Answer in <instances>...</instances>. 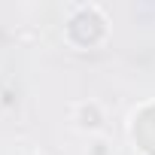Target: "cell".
<instances>
[{"label": "cell", "instance_id": "obj_1", "mask_svg": "<svg viewBox=\"0 0 155 155\" xmlns=\"http://www.w3.org/2000/svg\"><path fill=\"white\" fill-rule=\"evenodd\" d=\"M67 21H64V40L73 49H97L110 40V15L97 3H67L64 6Z\"/></svg>", "mask_w": 155, "mask_h": 155}, {"label": "cell", "instance_id": "obj_2", "mask_svg": "<svg viewBox=\"0 0 155 155\" xmlns=\"http://www.w3.org/2000/svg\"><path fill=\"white\" fill-rule=\"evenodd\" d=\"M70 122H73V128L79 134L94 137V134H104V128H107V110L94 97L76 101V104H70Z\"/></svg>", "mask_w": 155, "mask_h": 155}, {"label": "cell", "instance_id": "obj_3", "mask_svg": "<svg viewBox=\"0 0 155 155\" xmlns=\"http://www.w3.org/2000/svg\"><path fill=\"white\" fill-rule=\"evenodd\" d=\"M85 155H116V146L107 134H94V137H88Z\"/></svg>", "mask_w": 155, "mask_h": 155}, {"label": "cell", "instance_id": "obj_4", "mask_svg": "<svg viewBox=\"0 0 155 155\" xmlns=\"http://www.w3.org/2000/svg\"><path fill=\"white\" fill-rule=\"evenodd\" d=\"M25 155H49V152H46V149H28Z\"/></svg>", "mask_w": 155, "mask_h": 155}]
</instances>
